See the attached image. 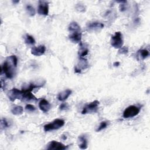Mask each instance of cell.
I'll return each instance as SVG.
<instances>
[{
    "mask_svg": "<svg viewBox=\"0 0 150 150\" xmlns=\"http://www.w3.org/2000/svg\"><path fill=\"white\" fill-rule=\"evenodd\" d=\"M18 64V59L16 56L11 55L8 57L1 66V73L2 72L8 79H12L15 74V69Z\"/></svg>",
    "mask_w": 150,
    "mask_h": 150,
    "instance_id": "1",
    "label": "cell"
},
{
    "mask_svg": "<svg viewBox=\"0 0 150 150\" xmlns=\"http://www.w3.org/2000/svg\"><path fill=\"white\" fill-rule=\"evenodd\" d=\"M64 125V121L62 119H55L53 121L44 125V131L47 132L52 130H56L60 128Z\"/></svg>",
    "mask_w": 150,
    "mask_h": 150,
    "instance_id": "2",
    "label": "cell"
},
{
    "mask_svg": "<svg viewBox=\"0 0 150 150\" xmlns=\"http://www.w3.org/2000/svg\"><path fill=\"white\" fill-rule=\"evenodd\" d=\"M111 45L115 49H120L123 45L122 35L120 32H116L111 38Z\"/></svg>",
    "mask_w": 150,
    "mask_h": 150,
    "instance_id": "3",
    "label": "cell"
},
{
    "mask_svg": "<svg viewBox=\"0 0 150 150\" xmlns=\"http://www.w3.org/2000/svg\"><path fill=\"white\" fill-rule=\"evenodd\" d=\"M140 112V108L136 105H129L125 109L123 112V117L125 118H132L137 115Z\"/></svg>",
    "mask_w": 150,
    "mask_h": 150,
    "instance_id": "4",
    "label": "cell"
},
{
    "mask_svg": "<svg viewBox=\"0 0 150 150\" xmlns=\"http://www.w3.org/2000/svg\"><path fill=\"white\" fill-rule=\"evenodd\" d=\"M100 102L98 100H94L93 102L86 104L81 111L82 114L96 112L98 109Z\"/></svg>",
    "mask_w": 150,
    "mask_h": 150,
    "instance_id": "5",
    "label": "cell"
},
{
    "mask_svg": "<svg viewBox=\"0 0 150 150\" xmlns=\"http://www.w3.org/2000/svg\"><path fill=\"white\" fill-rule=\"evenodd\" d=\"M22 95V90H19L16 88H13L8 93V97L11 101H14L17 99L21 100Z\"/></svg>",
    "mask_w": 150,
    "mask_h": 150,
    "instance_id": "6",
    "label": "cell"
},
{
    "mask_svg": "<svg viewBox=\"0 0 150 150\" xmlns=\"http://www.w3.org/2000/svg\"><path fill=\"white\" fill-rule=\"evenodd\" d=\"M68 146H66L61 142L52 141L47 144L46 149L47 150H64L67 149Z\"/></svg>",
    "mask_w": 150,
    "mask_h": 150,
    "instance_id": "7",
    "label": "cell"
},
{
    "mask_svg": "<svg viewBox=\"0 0 150 150\" xmlns=\"http://www.w3.org/2000/svg\"><path fill=\"white\" fill-rule=\"evenodd\" d=\"M38 13L41 15L46 16L49 13V5L48 2L43 1H39L38 8Z\"/></svg>",
    "mask_w": 150,
    "mask_h": 150,
    "instance_id": "8",
    "label": "cell"
},
{
    "mask_svg": "<svg viewBox=\"0 0 150 150\" xmlns=\"http://www.w3.org/2000/svg\"><path fill=\"white\" fill-rule=\"evenodd\" d=\"M23 95L21 101H36L38 99L32 93V91L23 88L22 90Z\"/></svg>",
    "mask_w": 150,
    "mask_h": 150,
    "instance_id": "9",
    "label": "cell"
},
{
    "mask_svg": "<svg viewBox=\"0 0 150 150\" xmlns=\"http://www.w3.org/2000/svg\"><path fill=\"white\" fill-rule=\"evenodd\" d=\"M70 35L69 36V38L70 40L76 43H80L81 42V36H82V33L81 31H76V32H70Z\"/></svg>",
    "mask_w": 150,
    "mask_h": 150,
    "instance_id": "10",
    "label": "cell"
},
{
    "mask_svg": "<svg viewBox=\"0 0 150 150\" xmlns=\"http://www.w3.org/2000/svg\"><path fill=\"white\" fill-rule=\"evenodd\" d=\"M45 51L46 47L44 45L35 46L31 49V53L35 56H40L43 55L45 53Z\"/></svg>",
    "mask_w": 150,
    "mask_h": 150,
    "instance_id": "11",
    "label": "cell"
},
{
    "mask_svg": "<svg viewBox=\"0 0 150 150\" xmlns=\"http://www.w3.org/2000/svg\"><path fill=\"white\" fill-rule=\"evenodd\" d=\"M88 67L87 61L86 59H80V63L74 68L75 73H81L82 70L86 69Z\"/></svg>",
    "mask_w": 150,
    "mask_h": 150,
    "instance_id": "12",
    "label": "cell"
},
{
    "mask_svg": "<svg viewBox=\"0 0 150 150\" xmlns=\"http://www.w3.org/2000/svg\"><path fill=\"white\" fill-rule=\"evenodd\" d=\"M39 107L40 109L44 112H47L51 108L50 103L45 99H42L39 103Z\"/></svg>",
    "mask_w": 150,
    "mask_h": 150,
    "instance_id": "13",
    "label": "cell"
},
{
    "mask_svg": "<svg viewBox=\"0 0 150 150\" xmlns=\"http://www.w3.org/2000/svg\"><path fill=\"white\" fill-rule=\"evenodd\" d=\"M79 146L80 149H84L88 146L87 145V139L85 134L81 135L79 137Z\"/></svg>",
    "mask_w": 150,
    "mask_h": 150,
    "instance_id": "14",
    "label": "cell"
},
{
    "mask_svg": "<svg viewBox=\"0 0 150 150\" xmlns=\"http://www.w3.org/2000/svg\"><path fill=\"white\" fill-rule=\"evenodd\" d=\"M104 25L103 23L101 22H90L87 25V28L89 30H97L99 29H101L104 28Z\"/></svg>",
    "mask_w": 150,
    "mask_h": 150,
    "instance_id": "15",
    "label": "cell"
},
{
    "mask_svg": "<svg viewBox=\"0 0 150 150\" xmlns=\"http://www.w3.org/2000/svg\"><path fill=\"white\" fill-rule=\"evenodd\" d=\"M80 47L79 50V59H85V56H86L88 53V49L87 47L85 46L81 42H80Z\"/></svg>",
    "mask_w": 150,
    "mask_h": 150,
    "instance_id": "16",
    "label": "cell"
},
{
    "mask_svg": "<svg viewBox=\"0 0 150 150\" xmlns=\"http://www.w3.org/2000/svg\"><path fill=\"white\" fill-rule=\"evenodd\" d=\"M71 90H69V89H67L63 91H62L60 93H59L58 96H57V98L59 101H64L66 100L69 96L71 94Z\"/></svg>",
    "mask_w": 150,
    "mask_h": 150,
    "instance_id": "17",
    "label": "cell"
},
{
    "mask_svg": "<svg viewBox=\"0 0 150 150\" xmlns=\"http://www.w3.org/2000/svg\"><path fill=\"white\" fill-rule=\"evenodd\" d=\"M68 29H69L70 32L80 31L81 30L80 26L76 22H71L68 26Z\"/></svg>",
    "mask_w": 150,
    "mask_h": 150,
    "instance_id": "18",
    "label": "cell"
},
{
    "mask_svg": "<svg viewBox=\"0 0 150 150\" xmlns=\"http://www.w3.org/2000/svg\"><path fill=\"white\" fill-rule=\"evenodd\" d=\"M23 107L21 105H16L11 109V112L15 115H19L23 113Z\"/></svg>",
    "mask_w": 150,
    "mask_h": 150,
    "instance_id": "19",
    "label": "cell"
},
{
    "mask_svg": "<svg viewBox=\"0 0 150 150\" xmlns=\"http://www.w3.org/2000/svg\"><path fill=\"white\" fill-rule=\"evenodd\" d=\"M149 54V52L146 49H141L138 51V57L141 60L146 59Z\"/></svg>",
    "mask_w": 150,
    "mask_h": 150,
    "instance_id": "20",
    "label": "cell"
},
{
    "mask_svg": "<svg viewBox=\"0 0 150 150\" xmlns=\"http://www.w3.org/2000/svg\"><path fill=\"white\" fill-rule=\"evenodd\" d=\"M25 42L28 45H33L35 44L36 42L33 36L27 34L25 36Z\"/></svg>",
    "mask_w": 150,
    "mask_h": 150,
    "instance_id": "21",
    "label": "cell"
},
{
    "mask_svg": "<svg viewBox=\"0 0 150 150\" xmlns=\"http://www.w3.org/2000/svg\"><path fill=\"white\" fill-rule=\"evenodd\" d=\"M26 10L28 12V13L30 16H34L36 13V11L35 8L30 5H28L26 6Z\"/></svg>",
    "mask_w": 150,
    "mask_h": 150,
    "instance_id": "22",
    "label": "cell"
},
{
    "mask_svg": "<svg viewBox=\"0 0 150 150\" xmlns=\"http://www.w3.org/2000/svg\"><path fill=\"white\" fill-rule=\"evenodd\" d=\"M108 125V122L107 121H102L100 125L98 127V128L96 129V131L97 132H98V131H100L104 129H105Z\"/></svg>",
    "mask_w": 150,
    "mask_h": 150,
    "instance_id": "23",
    "label": "cell"
},
{
    "mask_svg": "<svg viewBox=\"0 0 150 150\" xmlns=\"http://www.w3.org/2000/svg\"><path fill=\"white\" fill-rule=\"evenodd\" d=\"M9 124L8 123V122L7 121V120L5 118H2L1 120V127L2 129H5L6 128L9 127Z\"/></svg>",
    "mask_w": 150,
    "mask_h": 150,
    "instance_id": "24",
    "label": "cell"
},
{
    "mask_svg": "<svg viewBox=\"0 0 150 150\" xmlns=\"http://www.w3.org/2000/svg\"><path fill=\"white\" fill-rule=\"evenodd\" d=\"M25 110L28 111H30V112H33L36 110V108L34 105H33L32 104H28L26 105Z\"/></svg>",
    "mask_w": 150,
    "mask_h": 150,
    "instance_id": "25",
    "label": "cell"
},
{
    "mask_svg": "<svg viewBox=\"0 0 150 150\" xmlns=\"http://www.w3.org/2000/svg\"><path fill=\"white\" fill-rule=\"evenodd\" d=\"M69 104L66 103H62L60 106H59V109L60 110H66L67 109L69 108Z\"/></svg>",
    "mask_w": 150,
    "mask_h": 150,
    "instance_id": "26",
    "label": "cell"
},
{
    "mask_svg": "<svg viewBox=\"0 0 150 150\" xmlns=\"http://www.w3.org/2000/svg\"><path fill=\"white\" fill-rule=\"evenodd\" d=\"M128 52V49L125 46L121 47L119 50V53L120 54H127Z\"/></svg>",
    "mask_w": 150,
    "mask_h": 150,
    "instance_id": "27",
    "label": "cell"
},
{
    "mask_svg": "<svg viewBox=\"0 0 150 150\" xmlns=\"http://www.w3.org/2000/svg\"><path fill=\"white\" fill-rule=\"evenodd\" d=\"M76 9L80 12H84L85 11V7L83 5L79 4L76 6Z\"/></svg>",
    "mask_w": 150,
    "mask_h": 150,
    "instance_id": "28",
    "label": "cell"
},
{
    "mask_svg": "<svg viewBox=\"0 0 150 150\" xmlns=\"http://www.w3.org/2000/svg\"><path fill=\"white\" fill-rule=\"evenodd\" d=\"M127 9V7H126V5L122 4L120 5V10L121 12H123L124 11H125Z\"/></svg>",
    "mask_w": 150,
    "mask_h": 150,
    "instance_id": "29",
    "label": "cell"
},
{
    "mask_svg": "<svg viewBox=\"0 0 150 150\" xmlns=\"http://www.w3.org/2000/svg\"><path fill=\"white\" fill-rule=\"evenodd\" d=\"M113 65H114V67H118V66L120 65V62H115L114 63Z\"/></svg>",
    "mask_w": 150,
    "mask_h": 150,
    "instance_id": "30",
    "label": "cell"
},
{
    "mask_svg": "<svg viewBox=\"0 0 150 150\" xmlns=\"http://www.w3.org/2000/svg\"><path fill=\"white\" fill-rule=\"evenodd\" d=\"M19 2V1H13V2L14 4H16V3H18Z\"/></svg>",
    "mask_w": 150,
    "mask_h": 150,
    "instance_id": "31",
    "label": "cell"
}]
</instances>
